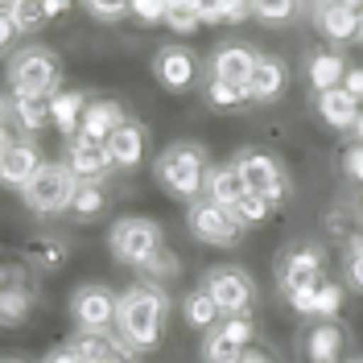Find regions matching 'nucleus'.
Here are the masks:
<instances>
[{
	"instance_id": "f257e3e1",
	"label": "nucleus",
	"mask_w": 363,
	"mask_h": 363,
	"mask_svg": "<svg viewBox=\"0 0 363 363\" xmlns=\"http://www.w3.org/2000/svg\"><path fill=\"white\" fill-rule=\"evenodd\" d=\"M169 322V294L157 281H133L120 294V314H116V335L133 347L136 355L157 351Z\"/></svg>"
},
{
	"instance_id": "f03ea898",
	"label": "nucleus",
	"mask_w": 363,
	"mask_h": 363,
	"mask_svg": "<svg viewBox=\"0 0 363 363\" xmlns=\"http://www.w3.org/2000/svg\"><path fill=\"white\" fill-rule=\"evenodd\" d=\"M206 174H211V161H206V149L194 145V140H174L165 145L153 161V182L169 199L178 203H199L206 194Z\"/></svg>"
},
{
	"instance_id": "7ed1b4c3",
	"label": "nucleus",
	"mask_w": 363,
	"mask_h": 363,
	"mask_svg": "<svg viewBox=\"0 0 363 363\" xmlns=\"http://www.w3.org/2000/svg\"><path fill=\"white\" fill-rule=\"evenodd\" d=\"M74 190H79V182H74V174L67 169V161H45L42 169L33 174V182L21 190V203H25V211L38 215V219H58V215L70 211Z\"/></svg>"
},
{
	"instance_id": "20e7f679",
	"label": "nucleus",
	"mask_w": 363,
	"mask_h": 363,
	"mask_svg": "<svg viewBox=\"0 0 363 363\" xmlns=\"http://www.w3.org/2000/svg\"><path fill=\"white\" fill-rule=\"evenodd\" d=\"M62 83V58L50 45H25L9 58V87L13 95H54Z\"/></svg>"
},
{
	"instance_id": "39448f33",
	"label": "nucleus",
	"mask_w": 363,
	"mask_h": 363,
	"mask_svg": "<svg viewBox=\"0 0 363 363\" xmlns=\"http://www.w3.org/2000/svg\"><path fill=\"white\" fill-rule=\"evenodd\" d=\"M322 281H330V277H326V252L318 244H294L289 252H281V260H277V289H281V297L289 306L301 301L306 294H314Z\"/></svg>"
},
{
	"instance_id": "423d86ee",
	"label": "nucleus",
	"mask_w": 363,
	"mask_h": 363,
	"mask_svg": "<svg viewBox=\"0 0 363 363\" xmlns=\"http://www.w3.org/2000/svg\"><path fill=\"white\" fill-rule=\"evenodd\" d=\"M161 248H165V231H161V223L149 219V215H124V219H116L112 231H108V252H112L124 269H140V264Z\"/></svg>"
},
{
	"instance_id": "0eeeda50",
	"label": "nucleus",
	"mask_w": 363,
	"mask_h": 363,
	"mask_svg": "<svg viewBox=\"0 0 363 363\" xmlns=\"http://www.w3.org/2000/svg\"><path fill=\"white\" fill-rule=\"evenodd\" d=\"M186 227H190V235L206 244V248H235L244 235H248V227L240 223V215L231 211V206L215 203V199H199V203H190L186 211Z\"/></svg>"
},
{
	"instance_id": "6e6552de",
	"label": "nucleus",
	"mask_w": 363,
	"mask_h": 363,
	"mask_svg": "<svg viewBox=\"0 0 363 363\" xmlns=\"http://www.w3.org/2000/svg\"><path fill=\"white\" fill-rule=\"evenodd\" d=\"M235 169H240V178L248 186L252 194H260V199H269L272 206H285L289 203V194H294V182L285 174V165L264 153V149H244V153H235Z\"/></svg>"
},
{
	"instance_id": "1a4fd4ad",
	"label": "nucleus",
	"mask_w": 363,
	"mask_h": 363,
	"mask_svg": "<svg viewBox=\"0 0 363 363\" xmlns=\"http://www.w3.org/2000/svg\"><path fill=\"white\" fill-rule=\"evenodd\" d=\"M67 314L79 330H116V314H120V294H112L108 285L87 281L74 285L67 301Z\"/></svg>"
},
{
	"instance_id": "9d476101",
	"label": "nucleus",
	"mask_w": 363,
	"mask_h": 363,
	"mask_svg": "<svg viewBox=\"0 0 363 363\" xmlns=\"http://www.w3.org/2000/svg\"><path fill=\"white\" fill-rule=\"evenodd\" d=\"M203 285H206V294L219 301L223 318H240V314H252V310H256L260 289H256L252 272L235 269V264H215V269L203 277Z\"/></svg>"
},
{
	"instance_id": "9b49d317",
	"label": "nucleus",
	"mask_w": 363,
	"mask_h": 363,
	"mask_svg": "<svg viewBox=\"0 0 363 363\" xmlns=\"http://www.w3.org/2000/svg\"><path fill=\"white\" fill-rule=\"evenodd\" d=\"M38 310V285L21 264L0 269V330H21Z\"/></svg>"
},
{
	"instance_id": "f8f14e48",
	"label": "nucleus",
	"mask_w": 363,
	"mask_h": 363,
	"mask_svg": "<svg viewBox=\"0 0 363 363\" xmlns=\"http://www.w3.org/2000/svg\"><path fill=\"white\" fill-rule=\"evenodd\" d=\"M252 339H256V322H252V314L223 318L219 326H211V330L203 335L199 355H203V363H235L252 347Z\"/></svg>"
},
{
	"instance_id": "ddd939ff",
	"label": "nucleus",
	"mask_w": 363,
	"mask_h": 363,
	"mask_svg": "<svg viewBox=\"0 0 363 363\" xmlns=\"http://www.w3.org/2000/svg\"><path fill=\"white\" fill-rule=\"evenodd\" d=\"M153 79H157L165 91H190L194 87V79H199V58L186 50V45H161L157 54H153Z\"/></svg>"
},
{
	"instance_id": "4468645a",
	"label": "nucleus",
	"mask_w": 363,
	"mask_h": 363,
	"mask_svg": "<svg viewBox=\"0 0 363 363\" xmlns=\"http://www.w3.org/2000/svg\"><path fill=\"white\" fill-rule=\"evenodd\" d=\"M42 165H45V157H42V149H38V140L21 136V140H13V145L4 149V157H0V186H9V190L21 194Z\"/></svg>"
},
{
	"instance_id": "2eb2a0df",
	"label": "nucleus",
	"mask_w": 363,
	"mask_h": 363,
	"mask_svg": "<svg viewBox=\"0 0 363 363\" xmlns=\"http://www.w3.org/2000/svg\"><path fill=\"white\" fill-rule=\"evenodd\" d=\"M318 29L330 42H355V38H363V0H326L318 9Z\"/></svg>"
},
{
	"instance_id": "dca6fc26",
	"label": "nucleus",
	"mask_w": 363,
	"mask_h": 363,
	"mask_svg": "<svg viewBox=\"0 0 363 363\" xmlns=\"http://www.w3.org/2000/svg\"><path fill=\"white\" fill-rule=\"evenodd\" d=\"M67 169L74 174V182H104L112 174V153L108 145H95V140H83V136H70L67 140Z\"/></svg>"
},
{
	"instance_id": "f3484780",
	"label": "nucleus",
	"mask_w": 363,
	"mask_h": 363,
	"mask_svg": "<svg viewBox=\"0 0 363 363\" xmlns=\"http://www.w3.org/2000/svg\"><path fill=\"white\" fill-rule=\"evenodd\" d=\"M256 58H260L256 50H248V45H240V42H227V45H219V50L211 54V79L248 91V79H252Z\"/></svg>"
},
{
	"instance_id": "a211bd4d",
	"label": "nucleus",
	"mask_w": 363,
	"mask_h": 363,
	"mask_svg": "<svg viewBox=\"0 0 363 363\" xmlns=\"http://www.w3.org/2000/svg\"><path fill=\"white\" fill-rule=\"evenodd\" d=\"M314 108H318V116H322V124H326V128H335V133H351V128H355V120H359V112H363V104L347 87L318 91Z\"/></svg>"
},
{
	"instance_id": "6ab92c4d",
	"label": "nucleus",
	"mask_w": 363,
	"mask_h": 363,
	"mask_svg": "<svg viewBox=\"0 0 363 363\" xmlns=\"http://www.w3.org/2000/svg\"><path fill=\"white\" fill-rule=\"evenodd\" d=\"M285 83H289L285 58H277V54H260L256 67H252V79H248V99L252 104H272V99H281Z\"/></svg>"
},
{
	"instance_id": "aec40b11",
	"label": "nucleus",
	"mask_w": 363,
	"mask_h": 363,
	"mask_svg": "<svg viewBox=\"0 0 363 363\" xmlns=\"http://www.w3.org/2000/svg\"><path fill=\"white\" fill-rule=\"evenodd\" d=\"M145 145H149V128L136 124V120H124L112 136H108V153H112L116 169H136L145 161Z\"/></svg>"
},
{
	"instance_id": "412c9836",
	"label": "nucleus",
	"mask_w": 363,
	"mask_h": 363,
	"mask_svg": "<svg viewBox=\"0 0 363 363\" xmlns=\"http://www.w3.org/2000/svg\"><path fill=\"white\" fill-rule=\"evenodd\" d=\"M128 116L116 99H91L87 112H83V124H79V136L83 140H95V145H108V136L124 124Z\"/></svg>"
},
{
	"instance_id": "4be33fe9",
	"label": "nucleus",
	"mask_w": 363,
	"mask_h": 363,
	"mask_svg": "<svg viewBox=\"0 0 363 363\" xmlns=\"http://www.w3.org/2000/svg\"><path fill=\"white\" fill-rule=\"evenodd\" d=\"M342 301H347V289L339 281H322L314 294H306L301 301H294L289 310L301 318H314V322H335L342 314Z\"/></svg>"
},
{
	"instance_id": "5701e85b",
	"label": "nucleus",
	"mask_w": 363,
	"mask_h": 363,
	"mask_svg": "<svg viewBox=\"0 0 363 363\" xmlns=\"http://www.w3.org/2000/svg\"><path fill=\"white\" fill-rule=\"evenodd\" d=\"M342 326L339 322H314L301 339L306 363H342Z\"/></svg>"
},
{
	"instance_id": "b1692460",
	"label": "nucleus",
	"mask_w": 363,
	"mask_h": 363,
	"mask_svg": "<svg viewBox=\"0 0 363 363\" xmlns=\"http://www.w3.org/2000/svg\"><path fill=\"white\" fill-rule=\"evenodd\" d=\"M67 260H70V244L62 240V235L42 231V235H33V240L25 244V264L38 269V272H58Z\"/></svg>"
},
{
	"instance_id": "393cba45",
	"label": "nucleus",
	"mask_w": 363,
	"mask_h": 363,
	"mask_svg": "<svg viewBox=\"0 0 363 363\" xmlns=\"http://www.w3.org/2000/svg\"><path fill=\"white\" fill-rule=\"evenodd\" d=\"M87 104L91 99L83 95V91H54V95H50V124L67 136V140L79 136V124H83Z\"/></svg>"
},
{
	"instance_id": "a878e982",
	"label": "nucleus",
	"mask_w": 363,
	"mask_h": 363,
	"mask_svg": "<svg viewBox=\"0 0 363 363\" xmlns=\"http://www.w3.org/2000/svg\"><path fill=\"white\" fill-rule=\"evenodd\" d=\"M182 322L190 326V330H211V326H219L223 322V310H219V301L206 294V285H199V289H190V294L182 297Z\"/></svg>"
},
{
	"instance_id": "bb28decb",
	"label": "nucleus",
	"mask_w": 363,
	"mask_h": 363,
	"mask_svg": "<svg viewBox=\"0 0 363 363\" xmlns=\"http://www.w3.org/2000/svg\"><path fill=\"white\" fill-rule=\"evenodd\" d=\"M244 194H248V186H244V178H240L235 161L211 165V174H206V199H215V203H223V206H235Z\"/></svg>"
},
{
	"instance_id": "cd10ccee",
	"label": "nucleus",
	"mask_w": 363,
	"mask_h": 363,
	"mask_svg": "<svg viewBox=\"0 0 363 363\" xmlns=\"http://www.w3.org/2000/svg\"><path fill=\"white\" fill-rule=\"evenodd\" d=\"M9 116H13V124H17L25 136H33L50 124V99H45V95H13Z\"/></svg>"
},
{
	"instance_id": "c85d7f7f",
	"label": "nucleus",
	"mask_w": 363,
	"mask_h": 363,
	"mask_svg": "<svg viewBox=\"0 0 363 363\" xmlns=\"http://www.w3.org/2000/svg\"><path fill=\"white\" fill-rule=\"evenodd\" d=\"M342 79H347L342 54H335V50H318V54H310V87L314 91L342 87Z\"/></svg>"
},
{
	"instance_id": "c756f323",
	"label": "nucleus",
	"mask_w": 363,
	"mask_h": 363,
	"mask_svg": "<svg viewBox=\"0 0 363 363\" xmlns=\"http://www.w3.org/2000/svg\"><path fill=\"white\" fill-rule=\"evenodd\" d=\"M108 206V194H104V182H79L74 190V203H70V215L74 219H99Z\"/></svg>"
},
{
	"instance_id": "7c9ffc66",
	"label": "nucleus",
	"mask_w": 363,
	"mask_h": 363,
	"mask_svg": "<svg viewBox=\"0 0 363 363\" xmlns=\"http://www.w3.org/2000/svg\"><path fill=\"white\" fill-rule=\"evenodd\" d=\"M252 17V0H203V25H240Z\"/></svg>"
},
{
	"instance_id": "2f4dec72",
	"label": "nucleus",
	"mask_w": 363,
	"mask_h": 363,
	"mask_svg": "<svg viewBox=\"0 0 363 363\" xmlns=\"http://www.w3.org/2000/svg\"><path fill=\"white\" fill-rule=\"evenodd\" d=\"M165 25H169L174 33H194V29L203 25V0H169Z\"/></svg>"
},
{
	"instance_id": "473e14b6",
	"label": "nucleus",
	"mask_w": 363,
	"mask_h": 363,
	"mask_svg": "<svg viewBox=\"0 0 363 363\" xmlns=\"http://www.w3.org/2000/svg\"><path fill=\"white\" fill-rule=\"evenodd\" d=\"M136 272H140L145 281H157V285H169V281H174V277L182 272V260H178V252L161 248V252H153V256H149V260H145V264H140Z\"/></svg>"
},
{
	"instance_id": "72a5a7b5",
	"label": "nucleus",
	"mask_w": 363,
	"mask_h": 363,
	"mask_svg": "<svg viewBox=\"0 0 363 363\" xmlns=\"http://www.w3.org/2000/svg\"><path fill=\"white\" fill-rule=\"evenodd\" d=\"M203 95H206V104H211L215 112H235V108L252 104L248 91H244V87H231V83H219V79H211Z\"/></svg>"
},
{
	"instance_id": "f704fd0d",
	"label": "nucleus",
	"mask_w": 363,
	"mask_h": 363,
	"mask_svg": "<svg viewBox=\"0 0 363 363\" xmlns=\"http://www.w3.org/2000/svg\"><path fill=\"white\" fill-rule=\"evenodd\" d=\"M252 17L264 25H285L297 17V0H252Z\"/></svg>"
},
{
	"instance_id": "c9c22d12",
	"label": "nucleus",
	"mask_w": 363,
	"mask_h": 363,
	"mask_svg": "<svg viewBox=\"0 0 363 363\" xmlns=\"http://www.w3.org/2000/svg\"><path fill=\"white\" fill-rule=\"evenodd\" d=\"M83 9L104 25H116V21H124V17H133V0H83Z\"/></svg>"
},
{
	"instance_id": "e433bc0d",
	"label": "nucleus",
	"mask_w": 363,
	"mask_h": 363,
	"mask_svg": "<svg viewBox=\"0 0 363 363\" xmlns=\"http://www.w3.org/2000/svg\"><path fill=\"white\" fill-rule=\"evenodd\" d=\"M231 211L240 215V223H244V227H260V223H264V219L272 215V203H269V199H260V194H252V190H248V194H244L240 203L231 206Z\"/></svg>"
},
{
	"instance_id": "4c0bfd02",
	"label": "nucleus",
	"mask_w": 363,
	"mask_h": 363,
	"mask_svg": "<svg viewBox=\"0 0 363 363\" xmlns=\"http://www.w3.org/2000/svg\"><path fill=\"white\" fill-rule=\"evenodd\" d=\"M42 21H50V17H45V0H21V4H17V13H13V25H17L21 33L38 29Z\"/></svg>"
},
{
	"instance_id": "58836bf2",
	"label": "nucleus",
	"mask_w": 363,
	"mask_h": 363,
	"mask_svg": "<svg viewBox=\"0 0 363 363\" xmlns=\"http://www.w3.org/2000/svg\"><path fill=\"white\" fill-rule=\"evenodd\" d=\"M347 285L363 294V235L347 244Z\"/></svg>"
},
{
	"instance_id": "ea45409f",
	"label": "nucleus",
	"mask_w": 363,
	"mask_h": 363,
	"mask_svg": "<svg viewBox=\"0 0 363 363\" xmlns=\"http://www.w3.org/2000/svg\"><path fill=\"white\" fill-rule=\"evenodd\" d=\"M165 13H169V0H133V17L145 25L165 21Z\"/></svg>"
},
{
	"instance_id": "a19ab883",
	"label": "nucleus",
	"mask_w": 363,
	"mask_h": 363,
	"mask_svg": "<svg viewBox=\"0 0 363 363\" xmlns=\"http://www.w3.org/2000/svg\"><path fill=\"white\" fill-rule=\"evenodd\" d=\"M342 174L363 186V145H355V149H347V153H342Z\"/></svg>"
},
{
	"instance_id": "79ce46f5",
	"label": "nucleus",
	"mask_w": 363,
	"mask_h": 363,
	"mask_svg": "<svg viewBox=\"0 0 363 363\" xmlns=\"http://www.w3.org/2000/svg\"><path fill=\"white\" fill-rule=\"evenodd\" d=\"M133 359H136V351H133V347H128L124 339H120V335H116L112 351H108V355H104L99 363H133Z\"/></svg>"
},
{
	"instance_id": "37998d69",
	"label": "nucleus",
	"mask_w": 363,
	"mask_h": 363,
	"mask_svg": "<svg viewBox=\"0 0 363 363\" xmlns=\"http://www.w3.org/2000/svg\"><path fill=\"white\" fill-rule=\"evenodd\" d=\"M38 363H79V355L70 351V342H58V347H50Z\"/></svg>"
},
{
	"instance_id": "c03bdc74",
	"label": "nucleus",
	"mask_w": 363,
	"mask_h": 363,
	"mask_svg": "<svg viewBox=\"0 0 363 363\" xmlns=\"http://www.w3.org/2000/svg\"><path fill=\"white\" fill-rule=\"evenodd\" d=\"M342 87L351 91L355 99L363 104V67H355V70H347V79H342Z\"/></svg>"
},
{
	"instance_id": "a18cd8bd",
	"label": "nucleus",
	"mask_w": 363,
	"mask_h": 363,
	"mask_svg": "<svg viewBox=\"0 0 363 363\" xmlns=\"http://www.w3.org/2000/svg\"><path fill=\"white\" fill-rule=\"evenodd\" d=\"M17 33H21V29L13 25V17H0V54L13 45V38H17Z\"/></svg>"
},
{
	"instance_id": "49530a36",
	"label": "nucleus",
	"mask_w": 363,
	"mask_h": 363,
	"mask_svg": "<svg viewBox=\"0 0 363 363\" xmlns=\"http://www.w3.org/2000/svg\"><path fill=\"white\" fill-rule=\"evenodd\" d=\"M70 4L74 0H45V17H62V13H70Z\"/></svg>"
},
{
	"instance_id": "de8ad7c7",
	"label": "nucleus",
	"mask_w": 363,
	"mask_h": 363,
	"mask_svg": "<svg viewBox=\"0 0 363 363\" xmlns=\"http://www.w3.org/2000/svg\"><path fill=\"white\" fill-rule=\"evenodd\" d=\"M235 363H272V359L264 355V351H256V347H248V351H244V355H240Z\"/></svg>"
},
{
	"instance_id": "09e8293b",
	"label": "nucleus",
	"mask_w": 363,
	"mask_h": 363,
	"mask_svg": "<svg viewBox=\"0 0 363 363\" xmlns=\"http://www.w3.org/2000/svg\"><path fill=\"white\" fill-rule=\"evenodd\" d=\"M17 4H21V0H0V17H13V13H17Z\"/></svg>"
},
{
	"instance_id": "8fccbe9b",
	"label": "nucleus",
	"mask_w": 363,
	"mask_h": 363,
	"mask_svg": "<svg viewBox=\"0 0 363 363\" xmlns=\"http://www.w3.org/2000/svg\"><path fill=\"white\" fill-rule=\"evenodd\" d=\"M13 145V136H9V128H0V157H4V149Z\"/></svg>"
},
{
	"instance_id": "3c124183",
	"label": "nucleus",
	"mask_w": 363,
	"mask_h": 363,
	"mask_svg": "<svg viewBox=\"0 0 363 363\" xmlns=\"http://www.w3.org/2000/svg\"><path fill=\"white\" fill-rule=\"evenodd\" d=\"M4 120H9V99L0 95V128H4Z\"/></svg>"
},
{
	"instance_id": "603ef678",
	"label": "nucleus",
	"mask_w": 363,
	"mask_h": 363,
	"mask_svg": "<svg viewBox=\"0 0 363 363\" xmlns=\"http://www.w3.org/2000/svg\"><path fill=\"white\" fill-rule=\"evenodd\" d=\"M351 133H355V140L363 145V112H359V120H355V128H351Z\"/></svg>"
},
{
	"instance_id": "864d4df0",
	"label": "nucleus",
	"mask_w": 363,
	"mask_h": 363,
	"mask_svg": "<svg viewBox=\"0 0 363 363\" xmlns=\"http://www.w3.org/2000/svg\"><path fill=\"white\" fill-rule=\"evenodd\" d=\"M0 363H29L25 355H0Z\"/></svg>"
},
{
	"instance_id": "5fc2aeb1",
	"label": "nucleus",
	"mask_w": 363,
	"mask_h": 363,
	"mask_svg": "<svg viewBox=\"0 0 363 363\" xmlns=\"http://www.w3.org/2000/svg\"><path fill=\"white\" fill-rule=\"evenodd\" d=\"M359 231H363V219H359Z\"/></svg>"
},
{
	"instance_id": "6e6d98bb",
	"label": "nucleus",
	"mask_w": 363,
	"mask_h": 363,
	"mask_svg": "<svg viewBox=\"0 0 363 363\" xmlns=\"http://www.w3.org/2000/svg\"><path fill=\"white\" fill-rule=\"evenodd\" d=\"M355 363H363V359H355Z\"/></svg>"
},
{
	"instance_id": "4d7b16f0",
	"label": "nucleus",
	"mask_w": 363,
	"mask_h": 363,
	"mask_svg": "<svg viewBox=\"0 0 363 363\" xmlns=\"http://www.w3.org/2000/svg\"><path fill=\"white\" fill-rule=\"evenodd\" d=\"M359 190H363V186H359Z\"/></svg>"
}]
</instances>
